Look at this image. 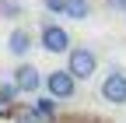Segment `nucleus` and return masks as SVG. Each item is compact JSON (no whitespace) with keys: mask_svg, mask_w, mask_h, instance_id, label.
<instances>
[{"mask_svg":"<svg viewBox=\"0 0 126 123\" xmlns=\"http://www.w3.org/2000/svg\"><path fill=\"white\" fill-rule=\"evenodd\" d=\"M98 91H102L105 105H126V70L123 67H109Z\"/></svg>","mask_w":126,"mask_h":123,"instance_id":"5","label":"nucleus"},{"mask_svg":"<svg viewBox=\"0 0 126 123\" xmlns=\"http://www.w3.org/2000/svg\"><path fill=\"white\" fill-rule=\"evenodd\" d=\"M63 18L88 21V18H91V0H63Z\"/></svg>","mask_w":126,"mask_h":123,"instance_id":"7","label":"nucleus"},{"mask_svg":"<svg viewBox=\"0 0 126 123\" xmlns=\"http://www.w3.org/2000/svg\"><path fill=\"white\" fill-rule=\"evenodd\" d=\"M123 21H126V11H123Z\"/></svg>","mask_w":126,"mask_h":123,"instance_id":"13","label":"nucleus"},{"mask_svg":"<svg viewBox=\"0 0 126 123\" xmlns=\"http://www.w3.org/2000/svg\"><path fill=\"white\" fill-rule=\"evenodd\" d=\"M14 123H49V120H46L42 113H35V109H32V102H28V105H18Z\"/></svg>","mask_w":126,"mask_h":123,"instance_id":"10","label":"nucleus"},{"mask_svg":"<svg viewBox=\"0 0 126 123\" xmlns=\"http://www.w3.org/2000/svg\"><path fill=\"white\" fill-rule=\"evenodd\" d=\"M11 81H14V88H18L21 95H39V88H46V74H42L35 63L21 60V63L11 70Z\"/></svg>","mask_w":126,"mask_h":123,"instance_id":"4","label":"nucleus"},{"mask_svg":"<svg viewBox=\"0 0 126 123\" xmlns=\"http://www.w3.org/2000/svg\"><path fill=\"white\" fill-rule=\"evenodd\" d=\"M0 18L4 21H21L25 18V4L21 0H0Z\"/></svg>","mask_w":126,"mask_h":123,"instance_id":"9","label":"nucleus"},{"mask_svg":"<svg viewBox=\"0 0 126 123\" xmlns=\"http://www.w3.org/2000/svg\"><path fill=\"white\" fill-rule=\"evenodd\" d=\"M39 46H42L46 53L60 56V53H70L74 39H70V32H67V25H60V21H42V28H39Z\"/></svg>","mask_w":126,"mask_h":123,"instance_id":"2","label":"nucleus"},{"mask_svg":"<svg viewBox=\"0 0 126 123\" xmlns=\"http://www.w3.org/2000/svg\"><path fill=\"white\" fill-rule=\"evenodd\" d=\"M32 109H35V113H42L46 120H56V109H60V102L53 99V95H35V99H32Z\"/></svg>","mask_w":126,"mask_h":123,"instance_id":"8","label":"nucleus"},{"mask_svg":"<svg viewBox=\"0 0 126 123\" xmlns=\"http://www.w3.org/2000/svg\"><path fill=\"white\" fill-rule=\"evenodd\" d=\"M46 95H53L56 102H70L77 95V78H74L67 67L46 70Z\"/></svg>","mask_w":126,"mask_h":123,"instance_id":"3","label":"nucleus"},{"mask_svg":"<svg viewBox=\"0 0 126 123\" xmlns=\"http://www.w3.org/2000/svg\"><path fill=\"white\" fill-rule=\"evenodd\" d=\"M42 7L53 11V14H63V0H42Z\"/></svg>","mask_w":126,"mask_h":123,"instance_id":"11","label":"nucleus"},{"mask_svg":"<svg viewBox=\"0 0 126 123\" xmlns=\"http://www.w3.org/2000/svg\"><path fill=\"white\" fill-rule=\"evenodd\" d=\"M105 7L116 11V14H123V11H126V0H105Z\"/></svg>","mask_w":126,"mask_h":123,"instance_id":"12","label":"nucleus"},{"mask_svg":"<svg viewBox=\"0 0 126 123\" xmlns=\"http://www.w3.org/2000/svg\"><path fill=\"white\" fill-rule=\"evenodd\" d=\"M32 49H35V35H32V28L14 25L11 32H7V53H11L14 60H25Z\"/></svg>","mask_w":126,"mask_h":123,"instance_id":"6","label":"nucleus"},{"mask_svg":"<svg viewBox=\"0 0 126 123\" xmlns=\"http://www.w3.org/2000/svg\"><path fill=\"white\" fill-rule=\"evenodd\" d=\"M67 70L74 74L77 81H91L98 74V53L88 49V46H70L67 53Z\"/></svg>","mask_w":126,"mask_h":123,"instance_id":"1","label":"nucleus"}]
</instances>
